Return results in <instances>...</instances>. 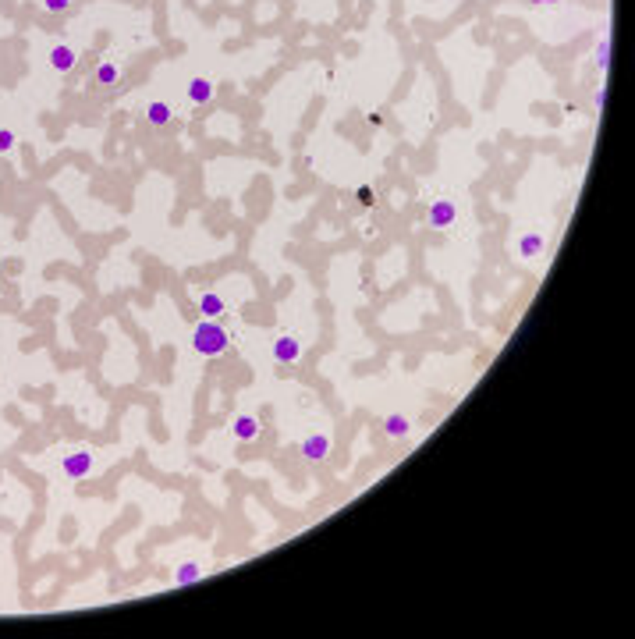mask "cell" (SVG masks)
Listing matches in <instances>:
<instances>
[{"label": "cell", "mask_w": 635, "mask_h": 639, "mask_svg": "<svg viewBox=\"0 0 635 639\" xmlns=\"http://www.w3.org/2000/svg\"><path fill=\"white\" fill-rule=\"evenodd\" d=\"M227 331L217 324V320H199V324L192 327V349L199 352V356H206V359H217V356H224L227 352Z\"/></svg>", "instance_id": "1"}, {"label": "cell", "mask_w": 635, "mask_h": 639, "mask_svg": "<svg viewBox=\"0 0 635 639\" xmlns=\"http://www.w3.org/2000/svg\"><path fill=\"white\" fill-rule=\"evenodd\" d=\"M451 224H454V203H451V199H433L430 210H426V227L444 231V227H451Z\"/></svg>", "instance_id": "2"}, {"label": "cell", "mask_w": 635, "mask_h": 639, "mask_svg": "<svg viewBox=\"0 0 635 639\" xmlns=\"http://www.w3.org/2000/svg\"><path fill=\"white\" fill-rule=\"evenodd\" d=\"M273 359H277V363H284V366L298 363V359H302V341H298V338H291V334H280V338L273 341Z\"/></svg>", "instance_id": "3"}, {"label": "cell", "mask_w": 635, "mask_h": 639, "mask_svg": "<svg viewBox=\"0 0 635 639\" xmlns=\"http://www.w3.org/2000/svg\"><path fill=\"white\" fill-rule=\"evenodd\" d=\"M75 64H79V50H75V47H68V43H57V47L50 50V68H54L57 75H68Z\"/></svg>", "instance_id": "4"}, {"label": "cell", "mask_w": 635, "mask_h": 639, "mask_svg": "<svg viewBox=\"0 0 635 639\" xmlns=\"http://www.w3.org/2000/svg\"><path fill=\"white\" fill-rule=\"evenodd\" d=\"M302 455H305L309 462H324V458L331 455V437H327V434L305 437V441H302Z\"/></svg>", "instance_id": "5"}, {"label": "cell", "mask_w": 635, "mask_h": 639, "mask_svg": "<svg viewBox=\"0 0 635 639\" xmlns=\"http://www.w3.org/2000/svg\"><path fill=\"white\" fill-rule=\"evenodd\" d=\"M61 469H64V476L68 480H82L89 469H93V455H86V451H75V455H64V462H61Z\"/></svg>", "instance_id": "6"}, {"label": "cell", "mask_w": 635, "mask_h": 639, "mask_svg": "<svg viewBox=\"0 0 635 639\" xmlns=\"http://www.w3.org/2000/svg\"><path fill=\"white\" fill-rule=\"evenodd\" d=\"M199 312H202V320H220L227 312V305L217 291H206V295H199Z\"/></svg>", "instance_id": "7"}, {"label": "cell", "mask_w": 635, "mask_h": 639, "mask_svg": "<svg viewBox=\"0 0 635 639\" xmlns=\"http://www.w3.org/2000/svg\"><path fill=\"white\" fill-rule=\"evenodd\" d=\"M188 100L199 103V107L210 103V100H213V82H210V79H192V82H188Z\"/></svg>", "instance_id": "8"}, {"label": "cell", "mask_w": 635, "mask_h": 639, "mask_svg": "<svg viewBox=\"0 0 635 639\" xmlns=\"http://www.w3.org/2000/svg\"><path fill=\"white\" fill-rule=\"evenodd\" d=\"M231 430H234L238 441H256V437H259V419H256V416H238Z\"/></svg>", "instance_id": "9"}, {"label": "cell", "mask_w": 635, "mask_h": 639, "mask_svg": "<svg viewBox=\"0 0 635 639\" xmlns=\"http://www.w3.org/2000/svg\"><path fill=\"white\" fill-rule=\"evenodd\" d=\"M146 121H149V125H156V128L171 125V107H167L164 100H153V103L146 107Z\"/></svg>", "instance_id": "10"}, {"label": "cell", "mask_w": 635, "mask_h": 639, "mask_svg": "<svg viewBox=\"0 0 635 639\" xmlns=\"http://www.w3.org/2000/svg\"><path fill=\"white\" fill-rule=\"evenodd\" d=\"M408 430H412V426H408V416L391 412V416L384 419V434H387V437H394V441H398V437H408Z\"/></svg>", "instance_id": "11"}, {"label": "cell", "mask_w": 635, "mask_h": 639, "mask_svg": "<svg viewBox=\"0 0 635 639\" xmlns=\"http://www.w3.org/2000/svg\"><path fill=\"white\" fill-rule=\"evenodd\" d=\"M121 79V68L114 64V61H100V68H96V82L100 86H114Z\"/></svg>", "instance_id": "12"}, {"label": "cell", "mask_w": 635, "mask_h": 639, "mask_svg": "<svg viewBox=\"0 0 635 639\" xmlns=\"http://www.w3.org/2000/svg\"><path fill=\"white\" fill-rule=\"evenodd\" d=\"M202 575V568L195 565V561H185V565H178V572H174V582L178 586H188V582H195Z\"/></svg>", "instance_id": "13"}, {"label": "cell", "mask_w": 635, "mask_h": 639, "mask_svg": "<svg viewBox=\"0 0 635 639\" xmlns=\"http://www.w3.org/2000/svg\"><path fill=\"white\" fill-rule=\"evenodd\" d=\"M539 249H543V238H539V234H525V238L518 242V252H522V259H532Z\"/></svg>", "instance_id": "14"}, {"label": "cell", "mask_w": 635, "mask_h": 639, "mask_svg": "<svg viewBox=\"0 0 635 639\" xmlns=\"http://www.w3.org/2000/svg\"><path fill=\"white\" fill-rule=\"evenodd\" d=\"M355 199H359L362 206H377V192H373L370 185H359V188H355Z\"/></svg>", "instance_id": "15"}, {"label": "cell", "mask_w": 635, "mask_h": 639, "mask_svg": "<svg viewBox=\"0 0 635 639\" xmlns=\"http://www.w3.org/2000/svg\"><path fill=\"white\" fill-rule=\"evenodd\" d=\"M15 142H18V139H15V132H11V128H0V153H11V149H15Z\"/></svg>", "instance_id": "16"}, {"label": "cell", "mask_w": 635, "mask_h": 639, "mask_svg": "<svg viewBox=\"0 0 635 639\" xmlns=\"http://www.w3.org/2000/svg\"><path fill=\"white\" fill-rule=\"evenodd\" d=\"M68 8H71V0H43V11H50V15H61Z\"/></svg>", "instance_id": "17"}, {"label": "cell", "mask_w": 635, "mask_h": 639, "mask_svg": "<svg viewBox=\"0 0 635 639\" xmlns=\"http://www.w3.org/2000/svg\"><path fill=\"white\" fill-rule=\"evenodd\" d=\"M607 50H610V43L600 40V47H596V64H600V68H607Z\"/></svg>", "instance_id": "18"}, {"label": "cell", "mask_w": 635, "mask_h": 639, "mask_svg": "<svg viewBox=\"0 0 635 639\" xmlns=\"http://www.w3.org/2000/svg\"><path fill=\"white\" fill-rule=\"evenodd\" d=\"M532 4H554V0H532Z\"/></svg>", "instance_id": "19"}]
</instances>
